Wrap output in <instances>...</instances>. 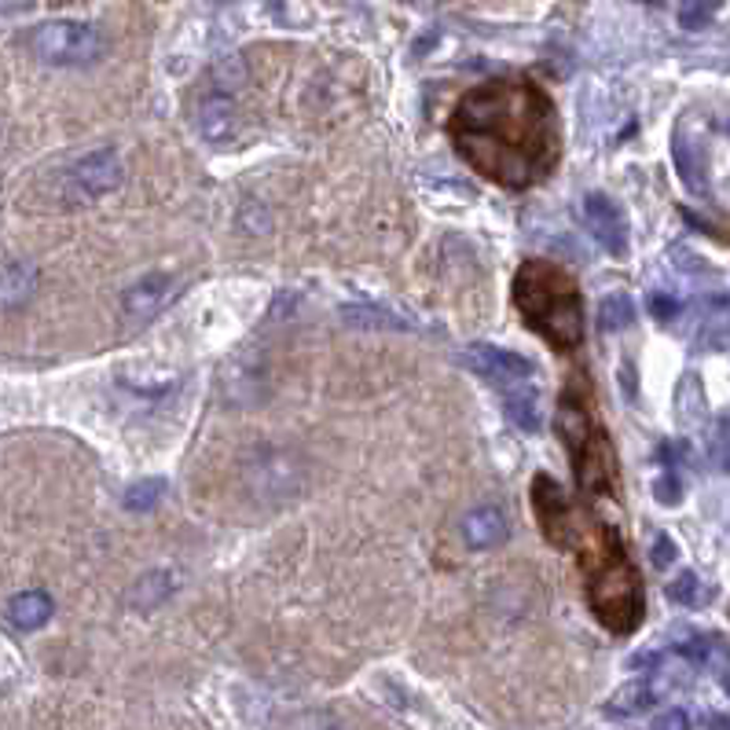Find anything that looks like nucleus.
<instances>
[{"label":"nucleus","mask_w":730,"mask_h":730,"mask_svg":"<svg viewBox=\"0 0 730 730\" xmlns=\"http://www.w3.org/2000/svg\"><path fill=\"white\" fill-rule=\"evenodd\" d=\"M646 730H691V716H686L683 708H664L661 716L650 719Z\"/></svg>","instance_id":"obj_26"},{"label":"nucleus","mask_w":730,"mask_h":730,"mask_svg":"<svg viewBox=\"0 0 730 730\" xmlns=\"http://www.w3.org/2000/svg\"><path fill=\"white\" fill-rule=\"evenodd\" d=\"M514 305L521 320L547 341L551 349L572 352L583 341V301L569 273L551 260H525L514 276Z\"/></svg>","instance_id":"obj_3"},{"label":"nucleus","mask_w":730,"mask_h":730,"mask_svg":"<svg viewBox=\"0 0 730 730\" xmlns=\"http://www.w3.org/2000/svg\"><path fill=\"white\" fill-rule=\"evenodd\" d=\"M599 323L602 331H624L635 323V301L628 294H606L599 305Z\"/></svg>","instance_id":"obj_21"},{"label":"nucleus","mask_w":730,"mask_h":730,"mask_svg":"<svg viewBox=\"0 0 730 730\" xmlns=\"http://www.w3.org/2000/svg\"><path fill=\"white\" fill-rule=\"evenodd\" d=\"M463 363L471 371H477L482 379L496 382V385H518L525 379H533L536 374V363L518 357V352L510 349H499V346H485V341H477L463 352Z\"/></svg>","instance_id":"obj_8"},{"label":"nucleus","mask_w":730,"mask_h":730,"mask_svg":"<svg viewBox=\"0 0 730 730\" xmlns=\"http://www.w3.org/2000/svg\"><path fill=\"white\" fill-rule=\"evenodd\" d=\"M37 283H40L37 265H30V260H4L0 265V312L23 309L37 294Z\"/></svg>","instance_id":"obj_14"},{"label":"nucleus","mask_w":730,"mask_h":730,"mask_svg":"<svg viewBox=\"0 0 730 730\" xmlns=\"http://www.w3.org/2000/svg\"><path fill=\"white\" fill-rule=\"evenodd\" d=\"M669 675H646V680H631V683H624L621 691H613V697L606 702V716H639V712H646L657 697H661L664 691H669Z\"/></svg>","instance_id":"obj_13"},{"label":"nucleus","mask_w":730,"mask_h":730,"mask_svg":"<svg viewBox=\"0 0 730 730\" xmlns=\"http://www.w3.org/2000/svg\"><path fill=\"white\" fill-rule=\"evenodd\" d=\"M680 482H675V474H664L661 482H657V499H661L664 507H672V503H680Z\"/></svg>","instance_id":"obj_27"},{"label":"nucleus","mask_w":730,"mask_h":730,"mask_svg":"<svg viewBox=\"0 0 730 730\" xmlns=\"http://www.w3.org/2000/svg\"><path fill=\"white\" fill-rule=\"evenodd\" d=\"M195 129L206 143H228L239 137V107L232 89H210L195 103Z\"/></svg>","instance_id":"obj_9"},{"label":"nucleus","mask_w":730,"mask_h":730,"mask_svg":"<svg viewBox=\"0 0 730 730\" xmlns=\"http://www.w3.org/2000/svg\"><path fill=\"white\" fill-rule=\"evenodd\" d=\"M503 408L510 415V422L521 426V430L536 433L540 426H544V419H540V396L533 385H507V396H503Z\"/></svg>","instance_id":"obj_18"},{"label":"nucleus","mask_w":730,"mask_h":730,"mask_svg":"<svg viewBox=\"0 0 730 730\" xmlns=\"http://www.w3.org/2000/svg\"><path fill=\"white\" fill-rule=\"evenodd\" d=\"M558 433H561V441L569 444L580 493L583 496H617V488H621L617 452H613L610 433L594 422L591 401L580 382H572L566 396H561Z\"/></svg>","instance_id":"obj_4"},{"label":"nucleus","mask_w":730,"mask_h":730,"mask_svg":"<svg viewBox=\"0 0 730 730\" xmlns=\"http://www.w3.org/2000/svg\"><path fill=\"white\" fill-rule=\"evenodd\" d=\"M30 4H34V0H0V15H15V12H26Z\"/></svg>","instance_id":"obj_30"},{"label":"nucleus","mask_w":730,"mask_h":730,"mask_svg":"<svg viewBox=\"0 0 730 730\" xmlns=\"http://www.w3.org/2000/svg\"><path fill=\"white\" fill-rule=\"evenodd\" d=\"M294 730H341V727H338V719H331V716H309V719H301Z\"/></svg>","instance_id":"obj_29"},{"label":"nucleus","mask_w":730,"mask_h":730,"mask_svg":"<svg viewBox=\"0 0 730 730\" xmlns=\"http://www.w3.org/2000/svg\"><path fill=\"white\" fill-rule=\"evenodd\" d=\"M675 558H680V551H675L672 536H669V533H657V536L650 540V561H653V569H669Z\"/></svg>","instance_id":"obj_24"},{"label":"nucleus","mask_w":730,"mask_h":730,"mask_svg":"<svg viewBox=\"0 0 730 730\" xmlns=\"http://www.w3.org/2000/svg\"><path fill=\"white\" fill-rule=\"evenodd\" d=\"M162 496H165V482H162V477H143V482L125 488L121 503H125V510H132V514H143V510L159 507Z\"/></svg>","instance_id":"obj_20"},{"label":"nucleus","mask_w":730,"mask_h":730,"mask_svg":"<svg viewBox=\"0 0 730 730\" xmlns=\"http://www.w3.org/2000/svg\"><path fill=\"white\" fill-rule=\"evenodd\" d=\"M176 290H181V283H176L173 276H165V273L143 276L140 283H132V287L121 294L125 320H129V323H148V320H154L159 312H165V309L173 305Z\"/></svg>","instance_id":"obj_11"},{"label":"nucleus","mask_w":730,"mask_h":730,"mask_svg":"<svg viewBox=\"0 0 730 730\" xmlns=\"http://www.w3.org/2000/svg\"><path fill=\"white\" fill-rule=\"evenodd\" d=\"M448 129L463 162L510 192L540 184L561 159L555 103L521 78L488 81L463 96Z\"/></svg>","instance_id":"obj_1"},{"label":"nucleus","mask_w":730,"mask_h":730,"mask_svg":"<svg viewBox=\"0 0 730 730\" xmlns=\"http://www.w3.org/2000/svg\"><path fill=\"white\" fill-rule=\"evenodd\" d=\"M51 613H56V602H51L48 591H23L8 602V621H12V628H19V631L45 628L51 621Z\"/></svg>","instance_id":"obj_15"},{"label":"nucleus","mask_w":730,"mask_h":730,"mask_svg":"<svg viewBox=\"0 0 730 730\" xmlns=\"http://www.w3.org/2000/svg\"><path fill=\"white\" fill-rule=\"evenodd\" d=\"M338 316L360 331H412V323L382 305H341Z\"/></svg>","instance_id":"obj_17"},{"label":"nucleus","mask_w":730,"mask_h":730,"mask_svg":"<svg viewBox=\"0 0 730 730\" xmlns=\"http://www.w3.org/2000/svg\"><path fill=\"white\" fill-rule=\"evenodd\" d=\"M719 683H723V691L730 694V657H723V669H719Z\"/></svg>","instance_id":"obj_32"},{"label":"nucleus","mask_w":730,"mask_h":730,"mask_svg":"<svg viewBox=\"0 0 730 730\" xmlns=\"http://www.w3.org/2000/svg\"><path fill=\"white\" fill-rule=\"evenodd\" d=\"M507 514L493 503L485 507H474L463 514V525H459V533H463V544L474 547V551H488L496 544H503L507 540Z\"/></svg>","instance_id":"obj_12"},{"label":"nucleus","mask_w":730,"mask_h":730,"mask_svg":"<svg viewBox=\"0 0 730 730\" xmlns=\"http://www.w3.org/2000/svg\"><path fill=\"white\" fill-rule=\"evenodd\" d=\"M675 170H680L683 184L691 187V192L702 195L705 192V162H702V151L694 148L691 140L683 137V132H675Z\"/></svg>","instance_id":"obj_19"},{"label":"nucleus","mask_w":730,"mask_h":730,"mask_svg":"<svg viewBox=\"0 0 730 730\" xmlns=\"http://www.w3.org/2000/svg\"><path fill=\"white\" fill-rule=\"evenodd\" d=\"M650 312H653L657 320H672L675 312H680V301L669 298V294H653V298H650Z\"/></svg>","instance_id":"obj_28"},{"label":"nucleus","mask_w":730,"mask_h":730,"mask_svg":"<svg viewBox=\"0 0 730 730\" xmlns=\"http://www.w3.org/2000/svg\"><path fill=\"white\" fill-rule=\"evenodd\" d=\"M719 12V0H680V26L683 30H702L708 26V19Z\"/></svg>","instance_id":"obj_22"},{"label":"nucleus","mask_w":730,"mask_h":730,"mask_svg":"<svg viewBox=\"0 0 730 730\" xmlns=\"http://www.w3.org/2000/svg\"><path fill=\"white\" fill-rule=\"evenodd\" d=\"M708 730H730V719L727 716H708Z\"/></svg>","instance_id":"obj_31"},{"label":"nucleus","mask_w":730,"mask_h":730,"mask_svg":"<svg viewBox=\"0 0 730 730\" xmlns=\"http://www.w3.org/2000/svg\"><path fill=\"white\" fill-rule=\"evenodd\" d=\"M533 507H536V521L544 529V536L555 547H569L572 544V518H569V503L561 496V488L555 485L551 474H536L533 482Z\"/></svg>","instance_id":"obj_10"},{"label":"nucleus","mask_w":730,"mask_h":730,"mask_svg":"<svg viewBox=\"0 0 730 730\" xmlns=\"http://www.w3.org/2000/svg\"><path fill=\"white\" fill-rule=\"evenodd\" d=\"M580 569L588 606L613 635H631L642 624L646 599L639 569L628 561L621 536L610 525H591L580 536Z\"/></svg>","instance_id":"obj_2"},{"label":"nucleus","mask_w":730,"mask_h":730,"mask_svg":"<svg viewBox=\"0 0 730 730\" xmlns=\"http://www.w3.org/2000/svg\"><path fill=\"white\" fill-rule=\"evenodd\" d=\"M583 221L591 228V239L606 250V254L613 257L628 254V221H624V210L606 192H591L583 198Z\"/></svg>","instance_id":"obj_7"},{"label":"nucleus","mask_w":730,"mask_h":730,"mask_svg":"<svg viewBox=\"0 0 730 730\" xmlns=\"http://www.w3.org/2000/svg\"><path fill=\"white\" fill-rule=\"evenodd\" d=\"M669 599L680 602V606H702V602H705L702 580H697L694 572H680V577L669 583Z\"/></svg>","instance_id":"obj_23"},{"label":"nucleus","mask_w":730,"mask_h":730,"mask_svg":"<svg viewBox=\"0 0 730 730\" xmlns=\"http://www.w3.org/2000/svg\"><path fill=\"white\" fill-rule=\"evenodd\" d=\"M176 588H181V580H176L173 572L151 569V572H143L137 583H132L129 606L137 610V613H151V610H159L162 602H170L173 594H176Z\"/></svg>","instance_id":"obj_16"},{"label":"nucleus","mask_w":730,"mask_h":730,"mask_svg":"<svg viewBox=\"0 0 730 730\" xmlns=\"http://www.w3.org/2000/svg\"><path fill=\"white\" fill-rule=\"evenodd\" d=\"M712 459L723 474H730V419L716 422V444H712Z\"/></svg>","instance_id":"obj_25"},{"label":"nucleus","mask_w":730,"mask_h":730,"mask_svg":"<svg viewBox=\"0 0 730 730\" xmlns=\"http://www.w3.org/2000/svg\"><path fill=\"white\" fill-rule=\"evenodd\" d=\"M121 181H125V165L118 159V151L111 148H100L85 154V159H78L67 173V187L74 202H92V198L121 187Z\"/></svg>","instance_id":"obj_6"},{"label":"nucleus","mask_w":730,"mask_h":730,"mask_svg":"<svg viewBox=\"0 0 730 730\" xmlns=\"http://www.w3.org/2000/svg\"><path fill=\"white\" fill-rule=\"evenodd\" d=\"M107 48L96 26L74 23V19H51L30 34V51L48 67H89Z\"/></svg>","instance_id":"obj_5"}]
</instances>
